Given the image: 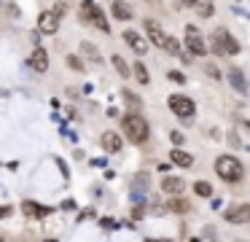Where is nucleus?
I'll return each instance as SVG.
<instances>
[{"label":"nucleus","mask_w":250,"mask_h":242,"mask_svg":"<svg viewBox=\"0 0 250 242\" xmlns=\"http://www.w3.org/2000/svg\"><path fill=\"white\" fill-rule=\"evenodd\" d=\"M124 41L129 43V48L137 54V57H146V51H148V41H146V38H143L137 30H126V32H124Z\"/></svg>","instance_id":"nucleus-7"},{"label":"nucleus","mask_w":250,"mask_h":242,"mask_svg":"<svg viewBox=\"0 0 250 242\" xmlns=\"http://www.w3.org/2000/svg\"><path fill=\"white\" fill-rule=\"evenodd\" d=\"M215 46L221 54H237L239 51V43L234 41V35L229 30H218L215 32Z\"/></svg>","instance_id":"nucleus-5"},{"label":"nucleus","mask_w":250,"mask_h":242,"mask_svg":"<svg viewBox=\"0 0 250 242\" xmlns=\"http://www.w3.org/2000/svg\"><path fill=\"white\" fill-rule=\"evenodd\" d=\"M121 129H124V134L132 143H148V134H151L148 121L140 113H126V116H121Z\"/></svg>","instance_id":"nucleus-2"},{"label":"nucleus","mask_w":250,"mask_h":242,"mask_svg":"<svg viewBox=\"0 0 250 242\" xmlns=\"http://www.w3.org/2000/svg\"><path fill=\"white\" fill-rule=\"evenodd\" d=\"M132 70H135V75H137V81H140V84H148V81H151V78H148V70H146V65H143V62H137Z\"/></svg>","instance_id":"nucleus-22"},{"label":"nucleus","mask_w":250,"mask_h":242,"mask_svg":"<svg viewBox=\"0 0 250 242\" xmlns=\"http://www.w3.org/2000/svg\"><path fill=\"white\" fill-rule=\"evenodd\" d=\"M81 48L89 54V59H92V62H100V59H103V57H100V51H97V48H94L89 41H83V43H81Z\"/></svg>","instance_id":"nucleus-21"},{"label":"nucleus","mask_w":250,"mask_h":242,"mask_svg":"<svg viewBox=\"0 0 250 242\" xmlns=\"http://www.w3.org/2000/svg\"><path fill=\"white\" fill-rule=\"evenodd\" d=\"M194 191L199 194V197H212V186L207 180H196L194 183Z\"/></svg>","instance_id":"nucleus-20"},{"label":"nucleus","mask_w":250,"mask_h":242,"mask_svg":"<svg viewBox=\"0 0 250 242\" xmlns=\"http://www.w3.org/2000/svg\"><path fill=\"white\" fill-rule=\"evenodd\" d=\"M110 14H113L116 19H119V22H129L132 16H135V11H132L129 5H126V3H121V0H116V3L110 5Z\"/></svg>","instance_id":"nucleus-11"},{"label":"nucleus","mask_w":250,"mask_h":242,"mask_svg":"<svg viewBox=\"0 0 250 242\" xmlns=\"http://www.w3.org/2000/svg\"><path fill=\"white\" fill-rule=\"evenodd\" d=\"M186 48H188L191 54H196V57H205L207 54V43L202 41V35L196 32V27H186Z\"/></svg>","instance_id":"nucleus-4"},{"label":"nucleus","mask_w":250,"mask_h":242,"mask_svg":"<svg viewBox=\"0 0 250 242\" xmlns=\"http://www.w3.org/2000/svg\"><path fill=\"white\" fill-rule=\"evenodd\" d=\"M103 148L108 151V154L121 151V137H119L116 132H103Z\"/></svg>","instance_id":"nucleus-13"},{"label":"nucleus","mask_w":250,"mask_h":242,"mask_svg":"<svg viewBox=\"0 0 250 242\" xmlns=\"http://www.w3.org/2000/svg\"><path fill=\"white\" fill-rule=\"evenodd\" d=\"M169 140H172L175 145H183V143H186V137H183L180 132H172V134H169Z\"/></svg>","instance_id":"nucleus-28"},{"label":"nucleus","mask_w":250,"mask_h":242,"mask_svg":"<svg viewBox=\"0 0 250 242\" xmlns=\"http://www.w3.org/2000/svg\"><path fill=\"white\" fill-rule=\"evenodd\" d=\"M65 8H67V5H65V3H57V8H54V14H57V16H62V14H65Z\"/></svg>","instance_id":"nucleus-29"},{"label":"nucleus","mask_w":250,"mask_h":242,"mask_svg":"<svg viewBox=\"0 0 250 242\" xmlns=\"http://www.w3.org/2000/svg\"><path fill=\"white\" fill-rule=\"evenodd\" d=\"M162 188H164V194H172V197H175V194H180V191H183V188H186V183L183 180H180V177H164V180H162Z\"/></svg>","instance_id":"nucleus-14"},{"label":"nucleus","mask_w":250,"mask_h":242,"mask_svg":"<svg viewBox=\"0 0 250 242\" xmlns=\"http://www.w3.org/2000/svg\"><path fill=\"white\" fill-rule=\"evenodd\" d=\"M199 16H212V3H199Z\"/></svg>","instance_id":"nucleus-24"},{"label":"nucleus","mask_w":250,"mask_h":242,"mask_svg":"<svg viewBox=\"0 0 250 242\" xmlns=\"http://www.w3.org/2000/svg\"><path fill=\"white\" fill-rule=\"evenodd\" d=\"M124 97H126V105H129L132 110H137V108H140V100H137V94H132V91H124Z\"/></svg>","instance_id":"nucleus-23"},{"label":"nucleus","mask_w":250,"mask_h":242,"mask_svg":"<svg viewBox=\"0 0 250 242\" xmlns=\"http://www.w3.org/2000/svg\"><path fill=\"white\" fill-rule=\"evenodd\" d=\"M167 102H169V110H172L175 116H180V118H191V116H194V110H196L194 100H188L186 94H172Z\"/></svg>","instance_id":"nucleus-3"},{"label":"nucleus","mask_w":250,"mask_h":242,"mask_svg":"<svg viewBox=\"0 0 250 242\" xmlns=\"http://www.w3.org/2000/svg\"><path fill=\"white\" fill-rule=\"evenodd\" d=\"M30 65H33L38 73H46V70H49V54H46V48L35 46L33 57H30Z\"/></svg>","instance_id":"nucleus-10"},{"label":"nucleus","mask_w":250,"mask_h":242,"mask_svg":"<svg viewBox=\"0 0 250 242\" xmlns=\"http://www.w3.org/2000/svg\"><path fill=\"white\" fill-rule=\"evenodd\" d=\"M6 215H11V207H0V218H6Z\"/></svg>","instance_id":"nucleus-30"},{"label":"nucleus","mask_w":250,"mask_h":242,"mask_svg":"<svg viewBox=\"0 0 250 242\" xmlns=\"http://www.w3.org/2000/svg\"><path fill=\"white\" fill-rule=\"evenodd\" d=\"M183 3H186V5H196V0H183Z\"/></svg>","instance_id":"nucleus-31"},{"label":"nucleus","mask_w":250,"mask_h":242,"mask_svg":"<svg viewBox=\"0 0 250 242\" xmlns=\"http://www.w3.org/2000/svg\"><path fill=\"white\" fill-rule=\"evenodd\" d=\"M169 81H175V84H186V75L178 73V70H169Z\"/></svg>","instance_id":"nucleus-25"},{"label":"nucleus","mask_w":250,"mask_h":242,"mask_svg":"<svg viewBox=\"0 0 250 242\" xmlns=\"http://www.w3.org/2000/svg\"><path fill=\"white\" fill-rule=\"evenodd\" d=\"M229 81L234 84V89H237V91H242V94L248 91V86H245V78H242V70H237V67L229 70Z\"/></svg>","instance_id":"nucleus-15"},{"label":"nucleus","mask_w":250,"mask_h":242,"mask_svg":"<svg viewBox=\"0 0 250 242\" xmlns=\"http://www.w3.org/2000/svg\"><path fill=\"white\" fill-rule=\"evenodd\" d=\"M22 210H24V215H49L51 213V207H41V204H33V202H24Z\"/></svg>","instance_id":"nucleus-17"},{"label":"nucleus","mask_w":250,"mask_h":242,"mask_svg":"<svg viewBox=\"0 0 250 242\" xmlns=\"http://www.w3.org/2000/svg\"><path fill=\"white\" fill-rule=\"evenodd\" d=\"M207 75H210V78H215V81H221V73H218L215 65H207Z\"/></svg>","instance_id":"nucleus-27"},{"label":"nucleus","mask_w":250,"mask_h":242,"mask_svg":"<svg viewBox=\"0 0 250 242\" xmlns=\"http://www.w3.org/2000/svg\"><path fill=\"white\" fill-rule=\"evenodd\" d=\"M67 65H70L73 70H83V62H81V59H76V57H67Z\"/></svg>","instance_id":"nucleus-26"},{"label":"nucleus","mask_w":250,"mask_h":242,"mask_svg":"<svg viewBox=\"0 0 250 242\" xmlns=\"http://www.w3.org/2000/svg\"><path fill=\"white\" fill-rule=\"evenodd\" d=\"M169 210H172V213H188L191 204L186 202V199H178V194H175V199L169 202Z\"/></svg>","instance_id":"nucleus-19"},{"label":"nucleus","mask_w":250,"mask_h":242,"mask_svg":"<svg viewBox=\"0 0 250 242\" xmlns=\"http://www.w3.org/2000/svg\"><path fill=\"white\" fill-rule=\"evenodd\" d=\"M143 27H146V32H148V41H151L153 46L162 48L164 46V38H167V35H164V30H162V24H159L156 19H146V22H143Z\"/></svg>","instance_id":"nucleus-8"},{"label":"nucleus","mask_w":250,"mask_h":242,"mask_svg":"<svg viewBox=\"0 0 250 242\" xmlns=\"http://www.w3.org/2000/svg\"><path fill=\"white\" fill-rule=\"evenodd\" d=\"M162 48H167V51L172 54V57H180V59H188V57H186L183 51H180V43L175 41V38H164V46H162Z\"/></svg>","instance_id":"nucleus-16"},{"label":"nucleus","mask_w":250,"mask_h":242,"mask_svg":"<svg viewBox=\"0 0 250 242\" xmlns=\"http://www.w3.org/2000/svg\"><path fill=\"white\" fill-rule=\"evenodd\" d=\"M110 62H113V67L119 70V75H121V78H129V65H126L124 59L119 57V54H113V57H110Z\"/></svg>","instance_id":"nucleus-18"},{"label":"nucleus","mask_w":250,"mask_h":242,"mask_svg":"<svg viewBox=\"0 0 250 242\" xmlns=\"http://www.w3.org/2000/svg\"><path fill=\"white\" fill-rule=\"evenodd\" d=\"M169 161H172V164H178V167H186V170H188V167H194V156L186 154V151H180V148H175L172 154H169Z\"/></svg>","instance_id":"nucleus-12"},{"label":"nucleus","mask_w":250,"mask_h":242,"mask_svg":"<svg viewBox=\"0 0 250 242\" xmlns=\"http://www.w3.org/2000/svg\"><path fill=\"white\" fill-rule=\"evenodd\" d=\"M215 172H218V177L226 180V183H239L245 177V164L237 159V156L223 154V156L215 159Z\"/></svg>","instance_id":"nucleus-1"},{"label":"nucleus","mask_w":250,"mask_h":242,"mask_svg":"<svg viewBox=\"0 0 250 242\" xmlns=\"http://www.w3.org/2000/svg\"><path fill=\"white\" fill-rule=\"evenodd\" d=\"M226 220H229V223H248V220H250V204L229 207L226 210Z\"/></svg>","instance_id":"nucleus-9"},{"label":"nucleus","mask_w":250,"mask_h":242,"mask_svg":"<svg viewBox=\"0 0 250 242\" xmlns=\"http://www.w3.org/2000/svg\"><path fill=\"white\" fill-rule=\"evenodd\" d=\"M38 30L43 32V35H54V32L60 30V16H57L54 11H43V14L38 16Z\"/></svg>","instance_id":"nucleus-6"}]
</instances>
